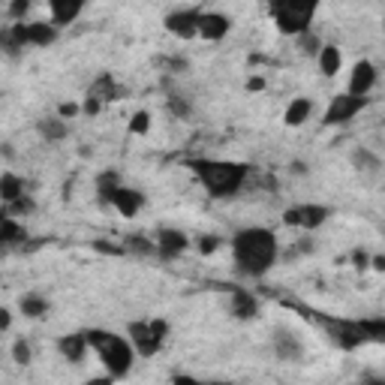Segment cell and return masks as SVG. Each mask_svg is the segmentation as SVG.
Here are the masks:
<instances>
[{
    "instance_id": "6da1fadb",
    "label": "cell",
    "mask_w": 385,
    "mask_h": 385,
    "mask_svg": "<svg viewBox=\"0 0 385 385\" xmlns=\"http://www.w3.org/2000/svg\"><path fill=\"white\" fill-rule=\"evenodd\" d=\"M232 256H235L238 274L253 277V280L265 277L277 265V256H280L277 235L265 229V226H247V229L235 232L232 238Z\"/></svg>"
},
{
    "instance_id": "7a4b0ae2",
    "label": "cell",
    "mask_w": 385,
    "mask_h": 385,
    "mask_svg": "<svg viewBox=\"0 0 385 385\" xmlns=\"http://www.w3.org/2000/svg\"><path fill=\"white\" fill-rule=\"evenodd\" d=\"M190 169H192V175L199 178V184L208 190V196L226 199L241 190L250 166L232 163V160H205V157H196V160H190Z\"/></svg>"
},
{
    "instance_id": "3957f363",
    "label": "cell",
    "mask_w": 385,
    "mask_h": 385,
    "mask_svg": "<svg viewBox=\"0 0 385 385\" xmlns=\"http://www.w3.org/2000/svg\"><path fill=\"white\" fill-rule=\"evenodd\" d=\"M85 337H87V346L99 355V361H103V367L109 370L111 379H123L133 370L135 349L127 337L106 331V328H90V331H85Z\"/></svg>"
},
{
    "instance_id": "277c9868",
    "label": "cell",
    "mask_w": 385,
    "mask_h": 385,
    "mask_svg": "<svg viewBox=\"0 0 385 385\" xmlns=\"http://www.w3.org/2000/svg\"><path fill=\"white\" fill-rule=\"evenodd\" d=\"M319 6V0H268V13L274 25L286 37H298V33L310 30V18Z\"/></svg>"
},
{
    "instance_id": "5b68a950",
    "label": "cell",
    "mask_w": 385,
    "mask_h": 385,
    "mask_svg": "<svg viewBox=\"0 0 385 385\" xmlns=\"http://www.w3.org/2000/svg\"><path fill=\"white\" fill-rule=\"evenodd\" d=\"M367 106V97H353V94H337L331 103H328L325 109V118L322 123H328V127H341V123H349L361 109Z\"/></svg>"
},
{
    "instance_id": "8992f818",
    "label": "cell",
    "mask_w": 385,
    "mask_h": 385,
    "mask_svg": "<svg viewBox=\"0 0 385 385\" xmlns=\"http://www.w3.org/2000/svg\"><path fill=\"white\" fill-rule=\"evenodd\" d=\"M127 341L133 343L135 355H145V358H151V355H157V353L163 349V341L151 331L148 319H135V322H130V325H127Z\"/></svg>"
},
{
    "instance_id": "52a82bcc",
    "label": "cell",
    "mask_w": 385,
    "mask_h": 385,
    "mask_svg": "<svg viewBox=\"0 0 385 385\" xmlns=\"http://www.w3.org/2000/svg\"><path fill=\"white\" fill-rule=\"evenodd\" d=\"M199 9H178V13H169L163 28L178 39H192L199 37Z\"/></svg>"
},
{
    "instance_id": "ba28073f",
    "label": "cell",
    "mask_w": 385,
    "mask_h": 385,
    "mask_svg": "<svg viewBox=\"0 0 385 385\" xmlns=\"http://www.w3.org/2000/svg\"><path fill=\"white\" fill-rule=\"evenodd\" d=\"M154 241H157V256H163V259H175V256H181V253L190 250L187 232L169 229V226H160V229H157Z\"/></svg>"
},
{
    "instance_id": "9c48e42d",
    "label": "cell",
    "mask_w": 385,
    "mask_h": 385,
    "mask_svg": "<svg viewBox=\"0 0 385 385\" xmlns=\"http://www.w3.org/2000/svg\"><path fill=\"white\" fill-rule=\"evenodd\" d=\"M28 229L16 217H9L6 211H0V256L9 253L13 247H25Z\"/></svg>"
},
{
    "instance_id": "30bf717a",
    "label": "cell",
    "mask_w": 385,
    "mask_h": 385,
    "mask_svg": "<svg viewBox=\"0 0 385 385\" xmlns=\"http://www.w3.org/2000/svg\"><path fill=\"white\" fill-rule=\"evenodd\" d=\"M232 30V18L223 16V13H202L199 16V37L208 39V42H220L229 37Z\"/></svg>"
},
{
    "instance_id": "8fae6325",
    "label": "cell",
    "mask_w": 385,
    "mask_h": 385,
    "mask_svg": "<svg viewBox=\"0 0 385 385\" xmlns=\"http://www.w3.org/2000/svg\"><path fill=\"white\" fill-rule=\"evenodd\" d=\"M373 85H377V66H373L370 61H358L353 66V75H349V90L346 94L353 97H367Z\"/></svg>"
},
{
    "instance_id": "7c38bea8",
    "label": "cell",
    "mask_w": 385,
    "mask_h": 385,
    "mask_svg": "<svg viewBox=\"0 0 385 385\" xmlns=\"http://www.w3.org/2000/svg\"><path fill=\"white\" fill-rule=\"evenodd\" d=\"M115 211H121V217H135V214L142 211L145 205V196L139 190H133V187H118L115 192H111V202H109Z\"/></svg>"
},
{
    "instance_id": "4fadbf2b",
    "label": "cell",
    "mask_w": 385,
    "mask_h": 385,
    "mask_svg": "<svg viewBox=\"0 0 385 385\" xmlns=\"http://www.w3.org/2000/svg\"><path fill=\"white\" fill-rule=\"evenodd\" d=\"M325 325L331 328L334 341L341 343L343 349H358L361 343H367V337H365V331H361L358 322H334V319H325Z\"/></svg>"
},
{
    "instance_id": "5bb4252c",
    "label": "cell",
    "mask_w": 385,
    "mask_h": 385,
    "mask_svg": "<svg viewBox=\"0 0 385 385\" xmlns=\"http://www.w3.org/2000/svg\"><path fill=\"white\" fill-rule=\"evenodd\" d=\"M229 313L235 316V319H256L259 316V298L253 295V292H247V289H232V295H229Z\"/></svg>"
},
{
    "instance_id": "9a60e30c",
    "label": "cell",
    "mask_w": 385,
    "mask_h": 385,
    "mask_svg": "<svg viewBox=\"0 0 385 385\" xmlns=\"http://www.w3.org/2000/svg\"><path fill=\"white\" fill-rule=\"evenodd\" d=\"M274 355L280 361H298L304 355V343L289 328H274Z\"/></svg>"
},
{
    "instance_id": "2e32d148",
    "label": "cell",
    "mask_w": 385,
    "mask_h": 385,
    "mask_svg": "<svg viewBox=\"0 0 385 385\" xmlns=\"http://www.w3.org/2000/svg\"><path fill=\"white\" fill-rule=\"evenodd\" d=\"M87 0H49V13H51V25H73V21L85 13Z\"/></svg>"
},
{
    "instance_id": "e0dca14e",
    "label": "cell",
    "mask_w": 385,
    "mask_h": 385,
    "mask_svg": "<svg viewBox=\"0 0 385 385\" xmlns=\"http://www.w3.org/2000/svg\"><path fill=\"white\" fill-rule=\"evenodd\" d=\"M58 349H61V355H63L66 361H73V365H82L85 355L90 353L85 331H78V334H63L61 341H58Z\"/></svg>"
},
{
    "instance_id": "ac0fdd59",
    "label": "cell",
    "mask_w": 385,
    "mask_h": 385,
    "mask_svg": "<svg viewBox=\"0 0 385 385\" xmlns=\"http://www.w3.org/2000/svg\"><path fill=\"white\" fill-rule=\"evenodd\" d=\"M121 94H123V87H118V82H115V75H111V73H99V75L94 78V85L87 87V97H97L99 103L121 99Z\"/></svg>"
},
{
    "instance_id": "d6986e66",
    "label": "cell",
    "mask_w": 385,
    "mask_h": 385,
    "mask_svg": "<svg viewBox=\"0 0 385 385\" xmlns=\"http://www.w3.org/2000/svg\"><path fill=\"white\" fill-rule=\"evenodd\" d=\"M316 61H319V73H322L325 78H331V75L341 73L343 54H341V49H337V45H322V49L316 51Z\"/></svg>"
},
{
    "instance_id": "ffe728a7",
    "label": "cell",
    "mask_w": 385,
    "mask_h": 385,
    "mask_svg": "<svg viewBox=\"0 0 385 385\" xmlns=\"http://www.w3.org/2000/svg\"><path fill=\"white\" fill-rule=\"evenodd\" d=\"M54 39H58V25H49V21H30L28 25V45L45 49V45H51Z\"/></svg>"
},
{
    "instance_id": "44dd1931",
    "label": "cell",
    "mask_w": 385,
    "mask_h": 385,
    "mask_svg": "<svg viewBox=\"0 0 385 385\" xmlns=\"http://www.w3.org/2000/svg\"><path fill=\"white\" fill-rule=\"evenodd\" d=\"M310 111H313L310 99L307 97H295L286 106V111H283V123H286V127H301V123L310 118Z\"/></svg>"
},
{
    "instance_id": "7402d4cb",
    "label": "cell",
    "mask_w": 385,
    "mask_h": 385,
    "mask_svg": "<svg viewBox=\"0 0 385 385\" xmlns=\"http://www.w3.org/2000/svg\"><path fill=\"white\" fill-rule=\"evenodd\" d=\"M298 217H301V229H319V226L331 217L328 205H298Z\"/></svg>"
},
{
    "instance_id": "603a6c76",
    "label": "cell",
    "mask_w": 385,
    "mask_h": 385,
    "mask_svg": "<svg viewBox=\"0 0 385 385\" xmlns=\"http://www.w3.org/2000/svg\"><path fill=\"white\" fill-rule=\"evenodd\" d=\"M49 298H42L39 292H28V295H21V301H18V310L28 316V319H42L45 313H49Z\"/></svg>"
},
{
    "instance_id": "cb8c5ba5",
    "label": "cell",
    "mask_w": 385,
    "mask_h": 385,
    "mask_svg": "<svg viewBox=\"0 0 385 385\" xmlns=\"http://www.w3.org/2000/svg\"><path fill=\"white\" fill-rule=\"evenodd\" d=\"M37 130L45 142H63L66 135H70V127H66V121L63 118H42L37 123Z\"/></svg>"
},
{
    "instance_id": "d4e9b609",
    "label": "cell",
    "mask_w": 385,
    "mask_h": 385,
    "mask_svg": "<svg viewBox=\"0 0 385 385\" xmlns=\"http://www.w3.org/2000/svg\"><path fill=\"white\" fill-rule=\"evenodd\" d=\"M121 187V175L115 172V169H103V172L97 175V196L103 205H109L111 202V192H115Z\"/></svg>"
},
{
    "instance_id": "484cf974",
    "label": "cell",
    "mask_w": 385,
    "mask_h": 385,
    "mask_svg": "<svg viewBox=\"0 0 385 385\" xmlns=\"http://www.w3.org/2000/svg\"><path fill=\"white\" fill-rule=\"evenodd\" d=\"M25 192V181H21L16 172H4L0 175V199L4 202H13L16 196Z\"/></svg>"
},
{
    "instance_id": "4316f807",
    "label": "cell",
    "mask_w": 385,
    "mask_h": 385,
    "mask_svg": "<svg viewBox=\"0 0 385 385\" xmlns=\"http://www.w3.org/2000/svg\"><path fill=\"white\" fill-rule=\"evenodd\" d=\"M9 217H28V214L37 211V199L30 196V192H21V196H16L13 202H6V208H4Z\"/></svg>"
},
{
    "instance_id": "83f0119b",
    "label": "cell",
    "mask_w": 385,
    "mask_h": 385,
    "mask_svg": "<svg viewBox=\"0 0 385 385\" xmlns=\"http://www.w3.org/2000/svg\"><path fill=\"white\" fill-rule=\"evenodd\" d=\"M123 250L139 253V256H157V241H148L145 235H130L123 238Z\"/></svg>"
},
{
    "instance_id": "f1b7e54d",
    "label": "cell",
    "mask_w": 385,
    "mask_h": 385,
    "mask_svg": "<svg viewBox=\"0 0 385 385\" xmlns=\"http://www.w3.org/2000/svg\"><path fill=\"white\" fill-rule=\"evenodd\" d=\"M353 166L355 169H365V172H377V169L382 166V160L373 151H367V148H355L353 151Z\"/></svg>"
},
{
    "instance_id": "f546056e",
    "label": "cell",
    "mask_w": 385,
    "mask_h": 385,
    "mask_svg": "<svg viewBox=\"0 0 385 385\" xmlns=\"http://www.w3.org/2000/svg\"><path fill=\"white\" fill-rule=\"evenodd\" d=\"M166 109H169V115H175V118H190V111H192V106L187 103L184 97H178V94L166 97Z\"/></svg>"
},
{
    "instance_id": "4dcf8cb0",
    "label": "cell",
    "mask_w": 385,
    "mask_h": 385,
    "mask_svg": "<svg viewBox=\"0 0 385 385\" xmlns=\"http://www.w3.org/2000/svg\"><path fill=\"white\" fill-rule=\"evenodd\" d=\"M361 331H365L367 341H382L385 337V319H361Z\"/></svg>"
},
{
    "instance_id": "1f68e13d",
    "label": "cell",
    "mask_w": 385,
    "mask_h": 385,
    "mask_svg": "<svg viewBox=\"0 0 385 385\" xmlns=\"http://www.w3.org/2000/svg\"><path fill=\"white\" fill-rule=\"evenodd\" d=\"M151 130V111H135V115L130 118V133L133 135H145V133H148Z\"/></svg>"
},
{
    "instance_id": "d6a6232c",
    "label": "cell",
    "mask_w": 385,
    "mask_h": 385,
    "mask_svg": "<svg viewBox=\"0 0 385 385\" xmlns=\"http://www.w3.org/2000/svg\"><path fill=\"white\" fill-rule=\"evenodd\" d=\"M220 244H223V238H220V235H202L199 241H196V247H199V253H202V256L217 253V250H220Z\"/></svg>"
},
{
    "instance_id": "836d02e7",
    "label": "cell",
    "mask_w": 385,
    "mask_h": 385,
    "mask_svg": "<svg viewBox=\"0 0 385 385\" xmlns=\"http://www.w3.org/2000/svg\"><path fill=\"white\" fill-rule=\"evenodd\" d=\"M13 361L21 365V367L30 365V343L25 341V337H18V341L13 343Z\"/></svg>"
},
{
    "instance_id": "e575fe53",
    "label": "cell",
    "mask_w": 385,
    "mask_h": 385,
    "mask_svg": "<svg viewBox=\"0 0 385 385\" xmlns=\"http://www.w3.org/2000/svg\"><path fill=\"white\" fill-rule=\"evenodd\" d=\"M298 39H301V51H304V54H310V58H313V54H316V51H319V49H322V42H319V37H316V33H310V30H304V33H298Z\"/></svg>"
},
{
    "instance_id": "d590c367",
    "label": "cell",
    "mask_w": 385,
    "mask_h": 385,
    "mask_svg": "<svg viewBox=\"0 0 385 385\" xmlns=\"http://www.w3.org/2000/svg\"><path fill=\"white\" fill-rule=\"evenodd\" d=\"M30 13V0H9V18L13 21H25Z\"/></svg>"
},
{
    "instance_id": "8d00e7d4",
    "label": "cell",
    "mask_w": 385,
    "mask_h": 385,
    "mask_svg": "<svg viewBox=\"0 0 385 385\" xmlns=\"http://www.w3.org/2000/svg\"><path fill=\"white\" fill-rule=\"evenodd\" d=\"M94 250L97 253H106V256H123V253H127V250H123V244H109V241H103V238L94 241Z\"/></svg>"
},
{
    "instance_id": "74e56055",
    "label": "cell",
    "mask_w": 385,
    "mask_h": 385,
    "mask_svg": "<svg viewBox=\"0 0 385 385\" xmlns=\"http://www.w3.org/2000/svg\"><path fill=\"white\" fill-rule=\"evenodd\" d=\"M349 259H353V268H358V271H367L370 268V253L361 250V247H358V250H353V256H349Z\"/></svg>"
},
{
    "instance_id": "f35d334b",
    "label": "cell",
    "mask_w": 385,
    "mask_h": 385,
    "mask_svg": "<svg viewBox=\"0 0 385 385\" xmlns=\"http://www.w3.org/2000/svg\"><path fill=\"white\" fill-rule=\"evenodd\" d=\"M82 111H85L87 118H97L99 111H103V103H99L97 97H85V103H82Z\"/></svg>"
},
{
    "instance_id": "ab89813d",
    "label": "cell",
    "mask_w": 385,
    "mask_h": 385,
    "mask_svg": "<svg viewBox=\"0 0 385 385\" xmlns=\"http://www.w3.org/2000/svg\"><path fill=\"white\" fill-rule=\"evenodd\" d=\"M78 111H82V106L78 103H70V99H66V103H61L58 106V118H63V121H70V118H75Z\"/></svg>"
},
{
    "instance_id": "60d3db41",
    "label": "cell",
    "mask_w": 385,
    "mask_h": 385,
    "mask_svg": "<svg viewBox=\"0 0 385 385\" xmlns=\"http://www.w3.org/2000/svg\"><path fill=\"white\" fill-rule=\"evenodd\" d=\"M148 325H151V331L160 337V341H166V337H169V322L166 319H148Z\"/></svg>"
},
{
    "instance_id": "b9f144b4",
    "label": "cell",
    "mask_w": 385,
    "mask_h": 385,
    "mask_svg": "<svg viewBox=\"0 0 385 385\" xmlns=\"http://www.w3.org/2000/svg\"><path fill=\"white\" fill-rule=\"evenodd\" d=\"M247 90H250V94L265 90V75H250V78H247Z\"/></svg>"
},
{
    "instance_id": "7bdbcfd3",
    "label": "cell",
    "mask_w": 385,
    "mask_h": 385,
    "mask_svg": "<svg viewBox=\"0 0 385 385\" xmlns=\"http://www.w3.org/2000/svg\"><path fill=\"white\" fill-rule=\"evenodd\" d=\"M283 223H286V226H298L301 223L298 208H286V211H283Z\"/></svg>"
},
{
    "instance_id": "ee69618b",
    "label": "cell",
    "mask_w": 385,
    "mask_h": 385,
    "mask_svg": "<svg viewBox=\"0 0 385 385\" xmlns=\"http://www.w3.org/2000/svg\"><path fill=\"white\" fill-rule=\"evenodd\" d=\"M166 66H169V70L184 73V70H187V61H184V58H169V61H166Z\"/></svg>"
},
{
    "instance_id": "f6af8a7d",
    "label": "cell",
    "mask_w": 385,
    "mask_h": 385,
    "mask_svg": "<svg viewBox=\"0 0 385 385\" xmlns=\"http://www.w3.org/2000/svg\"><path fill=\"white\" fill-rule=\"evenodd\" d=\"M9 325H13V316H9V310H6V307H0V331H6Z\"/></svg>"
},
{
    "instance_id": "bcb514c9",
    "label": "cell",
    "mask_w": 385,
    "mask_h": 385,
    "mask_svg": "<svg viewBox=\"0 0 385 385\" xmlns=\"http://www.w3.org/2000/svg\"><path fill=\"white\" fill-rule=\"evenodd\" d=\"M370 268L373 271H385V256H370Z\"/></svg>"
},
{
    "instance_id": "7dc6e473",
    "label": "cell",
    "mask_w": 385,
    "mask_h": 385,
    "mask_svg": "<svg viewBox=\"0 0 385 385\" xmlns=\"http://www.w3.org/2000/svg\"><path fill=\"white\" fill-rule=\"evenodd\" d=\"M172 382H181V385H196L192 377H172Z\"/></svg>"
}]
</instances>
